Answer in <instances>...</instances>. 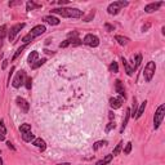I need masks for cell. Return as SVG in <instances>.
Returning a JSON list of instances; mask_svg holds the SVG:
<instances>
[{"label": "cell", "mask_w": 165, "mask_h": 165, "mask_svg": "<svg viewBox=\"0 0 165 165\" xmlns=\"http://www.w3.org/2000/svg\"><path fill=\"white\" fill-rule=\"evenodd\" d=\"M106 145H107V141H98V142H95L94 145H93V150H94V151H97L98 148L103 147V146H106Z\"/></svg>", "instance_id": "cb8c5ba5"}, {"label": "cell", "mask_w": 165, "mask_h": 165, "mask_svg": "<svg viewBox=\"0 0 165 165\" xmlns=\"http://www.w3.org/2000/svg\"><path fill=\"white\" fill-rule=\"evenodd\" d=\"M41 5H39V4H35L34 1H27V11H34V9H37L40 8Z\"/></svg>", "instance_id": "4316f807"}, {"label": "cell", "mask_w": 165, "mask_h": 165, "mask_svg": "<svg viewBox=\"0 0 165 165\" xmlns=\"http://www.w3.org/2000/svg\"><path fill=\"white\" fill-rule=\"evenodd\" d=\"M110 71H111V72H119V66H118V63H116V62H112L111 64H110Z\"/></svg>", "instance_id": "f1b7e54d"}, {"label": "cell", "mask_w": 165, "mask_h": 165, "mask_svg": "<svg viewBox=\"0 0 165 165\" xmlns=\"http://www.w3.org/2000/svg\"><path fill=\"white\" fill-rule=\"evenodd\" d=\"M7 146H8V148H11V150H13V151H16V147H14V146L12 145L11 142H7Z\"/></svg>", "instance_id": "ab89813d"}, {"label": "cell", "mask_w": 165, "mask_h": 165, "mask_svg": "<svg viewBox=\"0 0 165 165\" xmlns=\"http://www.w3.org/2000/svg\"><path fill=\"white\" fill-rule=\"evenodd\" d=\"M126 5H128V1H124V0H121V1H114V3H111L107 7V12L111 16H115V14H118Z\"/></svg>", "instance_id": "277c9868"}, {"label": "cell", "mask_w": 165, "mask_h": 165, "mask_svg": "<svg viewBox=\"0 0 165 165\" xmlns=\"http://www.w3.org/2000/svg\"><path fill=\"white\" fill-rule=\"evenodd\" d=\"M43 21H45L47 23H49V25H59V20L57 17H53V16H45L44 18H43Z\"/></svg>", "instance_id": "5bb4252c"}, {"label": "cell", "mask_w": 165, "mask_h": 165, "mask_svg": "<svg viewBox=\"0 0 165 165\" xmlns=\"http://www.w3.org/2000/svg\"><path fill=\"white\" fill-rule=\"evenodd\" d=\"M115 90H116V93H118L121 98L125 99V97H126V95H125V89H124V85H123V83H121L120 80L115 81Z\"/></svg>", "instance_id": "30bf717a"}, {"label": "cell", "mask_w": 165, "mask_h": 165, "mask_svg": "<svg viewBox=\"0 0 165 165\" xmlns=\"http://www.w3.org/2000/svg\"><path fill=\"white\" fill-rule=\"evenodd\" d=\"M130 151H131V142H128V143H126V146H125V148H124V154L129 155V154H130Z\"/></svg>", "instance_id": "d6a6232c"}, {"label": "cell", "mask_w": 165, "mask_h": 165, "mask_svg": "<svg viewBox=\"0 0 165 165\" xmlns=\"http://www.w3.org/2000/svg\"><path fill=\"white\" fill-rule=\"evenodd\" d=\"M26 47H27V45L25 44V45H22V47H20V48H18V49H17V52H16V54H14V56H13V58H12V61H16V59H17L18 57L21 56V54H22V52L26 49Z\"/></svg>", "instance_id": "7402d4cb"}, {"label": "cell", "mask_w": 165, "mask_h": 165, "mask_svg": "<svg viewBox=\"0 0 165 165\" xmlns=\"http://www.w3.org/2000/svg\"><path fill=\"white\" fill-rule=\"evenodd\" d=\"M0 165H3V160H1V157H0Z\"/></svg>", "instance_id": "bcb514c9"}, {"label": "cell", "mask_w": 165, "mask_h": 165, "mask_svg": "<svg viewBox=\"0 0 165 165\" xmlns=\"http://www.w3.org/2000/svg\"><path fill=\"white\" fill-rule=\"evenodd\" d=\"M150 27H151V23H150V22H147V23H146V25H143V26H142V31H143V32H146V31H147Z\"/></svg>", "instance_id": "d590c367"}, {"label": "cell", "mask_w": 165, "mask_h": 165, "mask_svg": "<svg viewBox=\"0 0 165 165\" xmlns=\"http://www.w3.org/2000/svg\"><path fill=\"white\" fill-rule=\"evenodd\" d=\"M32 145L35 146V147H37L40 150V151H44L45 148H47V145H45V141L41 139V138H35L34 141H32Z\"/></svg>", "instance_id": "7c38bea8"}, {"label": "cell", "mask_w": 165, "mask_h": 165, "mask_svg": "<svg viewBox=\"0 0 165 165\" xmlns=\"http://www.w3.org/2000/svg\"><path fill=\"white\" fill-rule=\"evenodd\" d=\"M1 47H3V40H0V49H1Z\"/></svg>", "instance_id": "f6af8a7d"}, {"label": "cell", "mask_w": 165, "mask_h": 165, "mask_svg": "<svg viewBox=\"0 0 165 165\" xmlns=\"http://www.w3.org/2000/svg\"><path fill=\"white\" fill-rule=\"evenodd\" d=\"M4 139H5V137L3 134H0V141H4Z\"/></svg>", "instance_id": "ee69618b"}, {"label": "cell", "mask_w": 165, "mask_h": 165, "mask_svg": "<svg viewBox=\"0 0 165 165\" xmlns=\"http://www.w3.org/2000/svg\"><path fill=\"white\" fill-rule=\"evenodd\" d=\"M53 14H59L66 18H80L83 17V11L78 8H54L51 11Z\"/></svg>", "instance_id": "6da1fadb"}, {"label": "cell", "mask_w": 165, "mask_h": 165, "mask_svg": "<svg viewBox=\"0 0 165 165\" xmlns=\"http://www.w3.org/2000/svg\"><path fill=\"white\" fill-rule=\"evenodd\" d=\"M5 34H7V26L3 25L0 27V40H3V37L5 36Z\"/></svg>", "instance_id": "4dcf8cb0"}, {"label": "cell", "mask_w": 165, "mask_h": 165, "mask_svg": "<svg viewBox=\"0 0 165 165\" xmlns=\"http://www.w3.org/2000/svg\"><path fill=\"white\" fill-rule=\"evenodd\" d=\"M16 102H17L18 107H20V108L22 110V111L25 112V114H27V112H28V108H30V105H28V102L26 101L25 98H22V97H17Z\"/></svg>", "instance_id": "9c48e42d"}, {"label": "cell", "mask_w": 165, "mask_h": 165, "mask_svg": "<svg viewBox=\"0 0 165 165\" xmlns=\"http://www.w3.org/2000/svg\"><path fill=\"white\" fill-rule=\"evenodd\" d=\"M83 43H84L85 45H89V47H98V45H99V39L93 34H88V35H85Z\"/></svg>", "instance_id": "ba28073f"}, {"label": "cell", "mask_w": 165, "mask_h": 165, "mask_svg": "<svg viewBox=\"0 0 165 165\" xmlns=\"http://www.w3.org/2000/svg\"><path fill=\"white\" fill-rule=\"evenodd\" d=\"M67 3H68L67 0H59V1H58L59 5H63V4H67Z\"/></svg>", "instance_id": "60d3db41"}, {"label": "cell", "mask_w": 165, "mask_h": 165, "mask_svg": "<svg viewBox=\"0 0 165 165\" xmlns=\"http://www.w3.org/2000/svg\"><path fill=\"white\" fill-rule=\"evenodd\" d=\"M110 106H111V108L116 110V108H120L121 107V98H111L110 99Z\"/></svg>", "instance_id": "4fadbf2b"}, {"label": "cell", "mask_w": 165, "mask_h": 165, "mask_svg": "<svg viewBox=\"0 0 165 165\" xmlns=\"http://www.w3.org/2000/svg\"><path fill=\"white\" fill-rule=\"evenodd\" d=\"M7 66H8V61L5 59V61L3 62V66H1V67H3V70H4V68H7Z\"/></svg>", "instance_id": "b9f144b4"}, {"label": "cell", "mask_w": 165, "mask_h": 165, "mask_svg": "<svg viewBox=\"0 0 165 165\" xmlns=\"http://www.w3.org/2000/svg\"><path fill=\"white\" fill-rule=\"evenodd\" d=\"M20 131L21 133H27V131H31V125L30 124H22V125L20 126Z\"/></svg>", "instance_id": "484cf974"}, {"label": "cell", "mask_w": 165, "mask_h": 165, "mask_svg": "<svg viewBox=\"0 0 165 165\" xmlns=\"http://www.w3.org/2000/svg\"><path fill=\"white\" fill-rule=\"evenodd\" d=\"M45 31H47V28H45V26H44V25H37V26H35V27L32 28V30H31L27 35H25V36H23L22 41L25 43L26 45H27L28 43L32 41V40H34L36 36H39V35L44 34Z\"/></svg>", "instance_id": "7a4b0ae2"}, {"label": "cell", "mask_w": 165, "mask_h": 165, "mask_svg": "<svg viewBox=\"0 0 165 165\" xmlns=\"http://www.w3.org/2000/svg\"><path fill=\"white\" fill-rule=\"evenodd\" d=\"M68 45H70L68 40H64L63 43H61V44H59V47H61V48H66V47H68Z\"/></svg>", "instance_id": "74e56055"}, {"label": "cell", "mask_w": 165, "mask_h": 165, "mask_svg": "<svg viewBox=\"0 0 165 165\" xmlns=\"http://www.w3.org/2000/svg\"><path fill=\"white\" fill-rule=\"evenodd\" d=\"M0 134H3V135L7 134V128H5V125H4L3 120H0Z\"/></svg>", "instance_id": "f546056e"}, {"label": "cell", "mask_w": 165, "mask_h": 165, "mask_svg": "<svg viewBox=\"0 0 165 165\" xmlns=\"http://www.w3.org/2000/svg\"><path fill=\"white\" fill-rule=\"evenodd\" d=\"M112 128H115V123H112V121H110V123H108V125L106 126V131H110V130H111Z\"/></svg>", "instance_id": "8d00e7d4"}, {"label": "cell", "mask_w": 165, "mask_h": 165, "mask_svg": "<svg viewBox=\"0 0 165 165\" xmlns=\"http://www.w3.org/2000/svg\"><path fill=\"white\" fill-rule=\"evenodd\" d=\"M25 87L27 88V89H31V87H32V79H31V78H26V80H25Z\"/></svg>", "instance_id": "1f68e13d"}, {"label": "cell", "mask_w": 165, "mask_h": 165, "mask_svg": "<svg viewBox=\"0 0 165 165\" xmlns=\"http://www.w3.org/2000/svg\"><path fill=\"white\" fill-rule=\"evenodd\" d=\"M164 116H165V105H160L159 108L155 112V116H154V128L155 129H159L160 124L162 123Z\"/></svg>", "instance_id": "5b68a950"}, {"label": "cell", "mask_w": 165, "mask_h": 165, "mask_svg": "<svg viewBox=\"0 0 165 165\" xmlns=\"http://www.w3.org/2000/svg\"><path fill=\"white\" fill-rule=\"evenodd\" d=\"M21 4H22V1H21V0H18V1H9L8 5L9 7H14V5H21Z\"/></svg>", "instance_id": "e575fe53"}, {"label": "cell", "mask_w": 165, "mask_h": 165, "mask_svg": "<svg viewBox=\"0 0 165 165\" xmlns=\"http://www.w3.org/2000/svg\"><path fill=\"white\" fill-rule=\"evenodd\" d=\"M22 138L25 142H31V141L35 139V135L31 133V131H27V133H23L22 134Z\"/></svg>", "instance_id": "ffe728a7"}, {"label": "cell", "mask_w": 165, "mask_h": 165, "mask_svg": "<svg viewBox=\"0 0 165 165\" xmlns=\"http://www.w3.org/2000/svg\"><path fill=\"white\" fill-rule=\"evenodd\" d=\"M39 58V52H36V51H34V52H31L30 54H28V58H27V62L30 63V66L32 63H35L36 62V59Z\"/></svg>", "instance_id": "9a60e30c"}, {"label": "cell", "mask_w": 165, "mask_h": 165, "mask_svg": "<svg viewBox=\"0 0 165 165\" xmlns=\"http://www.w3.org/2000/svg\"><path fill=\"white\" fill-rule=\"evenodd\" d=\"M25 80H26V72L25 71H18L16 78H14V80H13V83H12V85H13L14 88H20L21 85L25 84Z\"/></svg>", "instance_id": "8992f818"}, {"label": "cell", "mask_w": 165, "mask_h": 165, "mask_svg": "<svg viewBox=\"0 0 165 165\" xmlns=\"http://www.w3.org/2000/svg\"><path fill=\"white\" fill-rule=\"evenodd\" d=\"M146 106H147V101H143L142 103H141V106H139V108H138V111L135 112V119H139L141 116H142V114L145 112Z\"/></svg>", "instance_id": "e0dca14e"}, {"label": "cell", "mask_w": 165, "mask_h": 165, "mask_svg": "<svg viewBox=\"0 0 165 165\" xmlns=\"http://www.w3.org/2000/svg\"><path fill=\"white\" fill-rule=\"evenodd\" d=\"M23 27H25V23H17V25H14L13 27H11V31L8 32L9 41H13V40L16 39V36H17V34L22 30Z\"/></svg>", "instance_id": "52a82bcc"}, {"label": "cell", "mask_w": 165, "mask_h": 165, "mask_svg": "<svg viewBox=\"0 0 165 165\" xmlns=\"http://www.w3.org/2000/svg\"><path fill=\"white\" fill-rule=\"evenodd\" d=\"M112 157H114L112 155H106V156H105L102 160H99V161L95 162V165H107L108 162L112 161Z\"/></svg>", "instance_id": "2e32d148"}, {"label": "cell", "mask_w": 165, "mask_h": 165, "mask_svg": "<svg viewBox=\"0 0 165 165\" xmlns=\"http://www.w3.org/2000/svg\"><path fill=\"white\" fill-rule=\"evenodd\" d=\"M141 62H142V56H141V54H137V57H135V64L133 66V70H137V68L139 67Z\"/></svg>", "instance_id": "83f0119b"}, {"label": "cell", "mask_w": 165, "mask_h": 165, "mask_svg": "<svg viewBox=\"0 0 165 165\" xmlns=\"http://www.w3.org/2000/svg\"><path fill=\"white\" fill-rule=\"evenodd\" d=\"M115 40L119 43L120 45H126L129 43V39L128 37H125V36H120V35H116L115 36Z\"/></svg>", "instance_id": "d6986e66"}, {"label": "cell", "mask_w": 165, "mask_h": 165, "mask_svg": "<svg viewBox=\"0 0 165 165\" xmlns=\"http://www.w3.org/2000/svg\"><path fill=\"white\" fill-rule=\"evenodd\" d=\"M123 64H124V67H125V71H126V74H128L129 76H131L133 75V72H134V70H133V68L130 67V66H129L128 64V62L125 61V59L123 58Z\"/></svg>", "instance_id": "603a6c76"}, {"label": "cell", "mask_w": 165, "mask_h": 165, "mask_svg": "<svg viewBox=\"0 0 165 165\" xmlns=\"http://www.w3.org/2000/svg\"><path fill=\"white\" fill-rule=\"evenodd\" d=\"M105 27L107 28V31H114V26L110 25V23H106V25H105Z\"/></svg>", "instance_id": "f35d334b"}, {"label": "cell", "mask_w": 165, "mask_h": 165, "mask_svg": "<svg viewBox=\"0 0 165 165\" xmlns=\"http://www.w3.org/2000/svg\"><path fill=\"white\" fill-rule=\"evenodd\" d=\"M162 1H157V3H151V4H147V5L145 7V12L146 13H152V12L157 11V9L160 8V7L162 5Z\"/></svg>", "instance_id": "8fae6325"}, {"label": "cell", "mask_w": 165, "mask_h": 165, "mask_svg": "<svg viewBox=\"0 0 165 165\" xmlns=\"http://www.w3.org/2000/svg\"><path fill=\"white\" fill-rule=\"evenodd\" d=\"M155 71H156V64H155L154 61H150L146 64L145 71H143V76H145V80L147 81V83H150V81L152 80V78H154V75H155Z\"/></svg>", "instance_id": "3957f363"}, {"label": "cell", "mask_w": 165, "mask_h": 165, "mask_svg": "<svg viewBox=\"0 0 165 165\" xmlns=\"http://www.w3.org/2000/svg\"><path fill=\"white\" fill-rule=\"evenodd\" d=\"M121 148H123V142H119L118 146L114 148V152H112V156H118L119 154H120L121 151Z\"/></svg>", "instance_id": "d4e9b609"}, {"label": "cell", "mask_w": 165, "mask_h": 165, "mask_svg": "<svg viewBox=\"0 0 165 165\" xmlns=\"http://www.w3.org/2000/svg\"><path fill=\"white\" fill-rule=\"evenodd\" d=\"M94 14H95V12H94V11H92L89 14H88V17H85V18H84V22H90V21H92V18L94 17Z\"/></svg>", "instance_id": "836d02e7"}, {"label": "cell", "mask_w": 165, "mask_h": 165, "mask_svg": "<svg viewBox=\"0 0 165 165\" xmlns=\"http://www.w3.org/2000/svg\"><path fill=\"white\" fill-rule=\"evenodd\" d=\"M47 62V58H41V59H37L35 63L31 64V68H34V70H36L37 67H40V66H43V64Z\"/></svg>", "instance_id": "44dd1931"}, {"label": "cell", "mask_w": 165, "mask_h": 165, "mask_svg": "<svg viewBox=\"0 0 165 165\" xmlns=\"http://www.w3.org/2000/svg\"><path fill=\"white\" fill-rule=\"evenodd\" d=\"M108 118H110V120H112V119L115 118V115H114V112H110L108 114Z\"/></svg>", "instance_id": "7bdbcfd3"}, {"label": "cell", "mask_w": 165, "mask_h": 165, "mask_svg": "<svg viewBox=\"0 0 165 165\" xmlns=\"http://www.w3.org/2000/svg\"><path fill=\"white\" fill-rule=\"evenodd\" d=\"M129 118H130V110H126V114H125V118H124V120H123V124H121V129H120V131H124V129L126 128V124H128V121H129Z\"/></svg>", "instance_id": "ac0fdd59"}]
</instances>
